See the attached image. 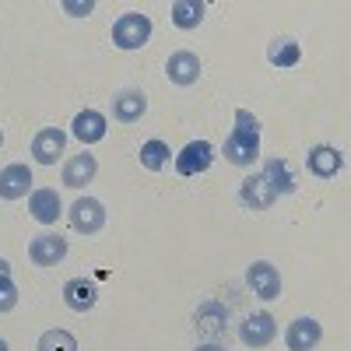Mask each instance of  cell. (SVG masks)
<instances>
[{
    "mask_svg": "<svg viewBox=\"0 0 351 351\" xmlns=\"http://www.w3.org/2000/svg\"><path fill=\"white\" fill-rule=\"evenodd\" d=\"M67 148V130L60 127H43L36 137H32V162L39 165H56V158L64 155Z\"/></svg>",
    "mask_w": 351,
    "mask_h": 351,
    "instance_id": "8992f818",
    "label": "cell"
},
{
    "mask_svg": "<svg viewBox=\"0 0 351 351\" xmlns=\"http://www.w3.org/2000/svg\"><path fill=\"white\" fill-rule=\"evenodd\" d=\"M319 341H324V327H319V319H313V316L291 319L288 330H285V344H288V351H313Z\"/></svg>",
    "mask_w": 351,
    "mask_h": 351,
    "instance_id": "9c48e42d",
    "label": "cell"
},
{
    "mask_svg": "<svg viewBox=\"0 0 351 351\" xmlns=\"http://www.w3.org/2000/svg\"><path fill=\"white\" fill-rule=\"evenodd\" d=\"M306 169L316 176V180H334V176L344 169V155L330 144H316V148L306 152Z\"/></svg>",
    "mask_w": 351,
    "mask_h": 351,
    "instance_id": "30bf717a",
    "label": "cell"
},
{
    "mask_svg": "<svg viewBox=\"0 0 351 351\" xmlns=\"http://www.w3.org/2000/svg\"><path fill=\"white\" fill-rule=\"evenodd\" d=\"M0 144H4V130H0Z\"/></svg>",
    "mask_w": 351,
    "mask_h": 351,
    "instance_id": "f1b7e54d",
    "label": "cell"
},
{
    "mask_svg": "<svg viewBox=\"0 0 351 351\" xmlns=\"http://www.w3.org/2000/svg\"><path fill=\"white\" fill-rule=\"evenodd\" d=\"M28 215H32L39 225H56V218L64 215V204H60V193L49 190V186H39L28 193Z\"/></svg>",
    "mask_w": 351,
    "mask_h": 351,
    "instance_id": "4fadbf2b",
    "label": "cell"
},
{
    "mask_svg": "<svg viewBox=\"0 0 351 351\" xmlns=\"http://www.w3.org/2000/svg\"><path fill=\"white\" fill-rule=\"evenodd\" d=\"M246 285L253 288V295H260L263 302H271L281 295V274L271 260H253L246 267Z\"/></svg>",
    "mask_w": 351,
    "mask_h": 351,
    "instance_id": "277c9868",
    "label": "cell"
},
{
    "mask_svg": "<svg viewBox=\"0 0 351 351\" xmlns=\"http://www.w3.org/2000/svg\"><path fill=\"white\" fill-rule=\"evenodd\" d=\"M0 351H11V348H8V341H0Z\"/></svg>",
    "mask_w": 351,
    "mask_h": 351,
    "instance_id": "83f0119b",
    "label": "cell"
},
{
    "mask_svg": "<svg viewBox=\"0 0 351 351\" xmlns=\"http://www.w3.org/2000/svg\"><path fill=\"white\" fill-rule=\"evenodd\" d=\"M193 351H228L225 344H218V341H204V344H197Z\"/></svg>",
    "mask_w": 351,
    "mask_h": 351,
    "instance_id": "484cf974",
    "label": "cell"
},
{
    "mask_svg": "<svg viewBox=\"0 0 351 351\" xmlns=\"http://www.w3.org/2000/svg\"><path fill=\"white\" fill-rule=\"evenodd\" d=\"M260 176L267 180V186L278 193V197H288V193H295L299 190V180H295V172H291V165L285 158H267L260 169Z\"/></svg>",
    "mask_w": 351,
    "mask_h": 351,
    "instance_id": "e0dca14e",
    "label": "cell"
},
{
    "mask_svg": "<svg viewBox=\"0 0 351 351\" xmlns=\"http://www.w3.org/2000/svg\"><path fill=\"white\" fill-rule=\"evenodd\" d=\"M152 39V18L148 14H141V11H127L112 21V46L116 49H144Z\"/></svg>",
    "mask_w": 351,
    "mask_h": 351,
    "instance_id": "7a4b0ae2",
    "label": "cell"
},
{
    "mask_svg": "<svg viewBox=\"0 0 351 351\" xmlns=\"http://www.w3.org/2000/svg\"><path fill=\"white\" fill-rule=\"evenodd\" d=\"M95 172H99L95 155H92V152H81V155H74V158H67V162H64L60 180H64V186L81 190V186H88V183L95 180Z\"/></svg>",
    "mask_w": 351,
    "mask_h": 351,
    "instance_id": "2e32d148",
    "label": "cell"
},
{
    "mask_svg": "<svg viewBox=\"0 0 351 351\" xmlns=\"http://www.w3.org/2000/svg\"><path fill=\"white\" fill-rule=\"evenodd\" d=\"M239 200H243V208H253V211H267V208H274L278 193L267 186V180H263L260 172H253V176H246V180L239 183Z\"/></svg>",
    "mask_w": 351,
    "mask_h": 351,
    "instance_id": "9a60e30c",
    "label": "cell"
},
{
    "mask_svg": "<svg viewBox=\"0 0 351 351\" xmlns=\"http://www.w3.org/2000/svg\"><path fill=\"white\" fill-rule=\"evenodd\" d=\"M67 221H71V228L77 232V236H99L102 225H106L102 200H95V197H77V200L71 204V211H67Z\"/></svg>",
    "mask_w": 351,
    "mask_h": 351,
    "instance_id": "3957f363",
    "label": "cell"
},
{
    "mask_svg": "<svg viewBox=\"0 0 351 351\" xmlns=\"http://www.w3.org/2000/svg\"><path fill=\"white\" fill-rule=\"evenodd\" d=\"M36 351H77V337L71 330H60V327H53L39 337Z\"/></svg>",
    "mask_w": 351,
    "mask_h": 351,
    "instance_id": "603a6c76",
    "label": "cell"
},
{
    "mask_svg": "<svg viewBox=\"0 0 351 351\" xmlns=\"http://www.w3.org/2000/svg\"><path fill=\"white\" fill-rule=\"evenodd\" d=\"M64 11H67V14H74V18H88V14L95 11V4H92V0H84V4H74V0H64Z\"/></svg>",
    "mask_w": 351,
    "mask_h": 351,
    "instance_id": "d4e9b609",
    "label": "cell"
},
{
    "mask_svg": "<svg viewBox=\"0 0 351 351\" xmlns=\"http://www.w3.org/2000/svg\"><path fill=\"white\" fill-rule=\"evenodd\" d=\"M14 306H18V285L8 274V278H0V313H11Z\"/></svg>",
    "mask_w": 351,
    "mask_h": 351,
    "instance_id": "cb8c5ba5",
    "label": "cell"
},
{
    "mask_svg": "<svg viewBox=\"0 0 351 351\" xmlns=\"http://www.w3.org/2000/svg\"><path fill=\"white\" fill-rule=\"evenodd\" d=\"M165 74H169L172 84H180V88L197 84V77H200V56L190 53V49H176L165 60Z\"/></svg>",
    "mask_w": 351,
    "mask_h": 351,
    "instance_id": "7c38bea8",
    "label": "cell"
},
{
    "mask_svg": "<svg viewBox=\"0 0 351 351\" xmlns=\"http://www.w3.org/2000/svg\"><path fill=\"white\" fill-rule=\"evenodd\" d=\"M169 144L165 141H158V137H152V141H144L141 144V165L148 169V172H162L165 165H169Z\"/></svg>",
    "mask_w": 351,
    "mask_h": 351,
    "instance_id": "7402d4cb",
    "label": "cell"
},
{
    "mask_svg": "<svg viewBox=\"0 0 351 351\" xmlns=\"http://www.w3.org/2000/svg\"><path fill=\"white\" fill-rule=\"evenodd\" d=\"M64 302H67V309H74V313L95 309V302H99V285L88 281V278H71V281L64 285Z\"/></svg>",
    "mask_w": 351,
    "mask_h": 351,
    "instance_id": "ac0fdd59",
    "label": "cell"
},
{
    "mask_svg": "<svg viewBox=\"0 0 351 351\" xmlns=\"http://www.w3.org/2000/svg\"><path fill=\"white\" fill-rule=\"evenodd\" d=\"M267 60H271L274 67L288 71V67H295V64L302 60V49H299L295 39H274V43L267 46Z\"/></svg>",
    "mask_w": 351,
    "mask_h": 351,
    "instance_id": "44dd1931",
    "label": "cell"
},
{
    "mask_svg": "<svg viewBox=\"0 0 351 351\" xmlns=\"http://www.w3.org/2000/svg\"><path fill=\"white\" fill-rule=\"evenodd\" d=\"M8 274H11V263H8L4 256H0V278H8Z\"/></svg>",
    "mask_w": 351,
    "mask_h": 351,
    "instance_id": "4316f807",
    "label": "cell"
},
{
    "mask_svg": "<svg viewBox=\"0 0 351 351\" xmlns=\"http://www.w3.org/2000/svg\"><path fill=\"white\" fill-rule=\"evenodd\" d=\"M106 116L99 112V109H81L77 116H74V123H71V134L81 141V144H99L102 137H106Z\"/></svg>",
    "mask_w": 351,
    "mask_h": 351,
    "instance_id": "d6986e66",
    "label": "cell"
},
{
    "mask_svg": "<svg viewBox=\"0 0 351 351\" xmlns=\"http://www.w3.org/2000/svg\"><path fill=\"white\" fill-rule=\"evenodd\" d=\"M204 11H208V4H204V0H176V4L169 8V18H172L176 28L193 32V28L204 21Z\"/></svg>",
    "mask_w": 351,
    "mask_h": 351,
    "instance_id": "ffe728a7",
    "label": "cell"
},
{
    "mask_svg": "<svg viewBox=\"0 0 351 351\" xmlns=\"http://www.w3.org/2000/svg\"><path fill=\"white\" fill-rule=\"evenodd\" d=\"M67 256V239H60L56 232H43L28 243V260L36 263V267H56Z\"/></svg>",
    "mask_w": 351,
    "mask_h": 351,
    "instance_id": "52a82bcc",
    "label": "cell"
},
{
    "mask_svg": "<svg viewBox=\"0 0 351 351\" xmlns=\"http://www.w3.org/2000/svg\"><path fill=\"white\" fill-rule=\"evenodd\" d=\"M260 158V120L250 109H236V127L225 137V162L250 169Z\"/></svg>",
    "mask_w": 351,
    "mask_h": 351,
    "instance_id": "6da1fadb",
    "label": "cell"
},
{
    "mask_svg": "<svg viewBox=\"0 0 351 351\" xmlns=\"http://www.w3.org/2000/svg\"><path fill=\"white\" fill-rule=\"evenodd\" d=\"M215 162V144L208 141H190L186 148L176 155V172L180 176H200V172H208Z\"/></svg>",
    "mask_w": 351,
    "mask_h": 351,
    "instance_id": "ba28073f",
    "label": "cell"
},
{
    "mask_svg": "<svg viewBox=\"0 0 351 351\" xmlns=\"http://www.w3.org/2000/svg\"><path fill=\"white\" fill-rule=\"evenodd\" d=\"M278 337V319L271 313H250L239 324V341L246 348H267Z\"/></svg>",
    "mask_w": 351,
    "mask_h": 351,
    "instance_id": "5b68a950",
    "label": "cell"
},
{
    "mask_svg": "<svg viewBox=\"0 0 351 351\" xmlns=\"http://www.w3.org/2000/svg\"><path fill=\"white\" fill-rule=\"evenodd\" d=\"M32 190V169L21 165V162H11L0 169V200H21Z\"/></svg>",
    "mask_w": 351,
    "mask_h": 351,
    "instance_id": "8fae6325",
    "label": "cell"
},
{
    "mask_svg": "<svg viewBox=\"0 0 351 351\" xmlns=\"http://www.w3.org/2000/svg\"><path fill=\"white\" fill-rule=\"evenodd\" d=\"M144 112H148V95L137 92V88H123V92L112 95V120L116 123H137Z\"/></svg>",
    "mask_w": 351,
    "mask_h": 351,
    "instance_id": "5bb4252c",
    "label": "cell"
}]
</instances>
